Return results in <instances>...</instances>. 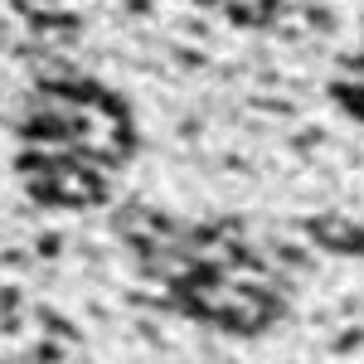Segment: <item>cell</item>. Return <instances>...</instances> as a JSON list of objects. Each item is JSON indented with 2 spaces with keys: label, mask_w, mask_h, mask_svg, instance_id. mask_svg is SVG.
<instances>
[{
  "label": "cell",
  "mask_w": 364,
  "mask_h": 364,
  "mask_svg": "<svg viewBox=\"0 0 364 364\" xmlns=\"http://www.w3.org/2000/svg\"><path fill=\"white\" fill-rule=\"evenodd\" d=\"M29 248H34L39 262H63L68 257V238H63V228H34Z\"/></svg>",
  "instance_id": "cell-1"
},
{
  "label": "cell",
  "mask_w": 364,
  "mask_h": 364,
  "mask_svg": "<svg viewBox=\"0 0 364 364\" xmlns=\"http://www.w3.org/2000/svg\"><path fill=\"white\" fill-rule=\"evenodd\" d=\"M117 10L127 20H156V0H117Z\"/></svg>",
  "instance_id": "cell-2"
}]
</instances>
